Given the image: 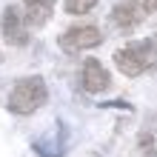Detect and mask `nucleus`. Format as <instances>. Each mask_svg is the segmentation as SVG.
<instances>
[{"label": "nucleus", "mask_w": 157, "mask_h": 157, "mask_svg": "<svg viewBox=\"0 0 157 157\" xmlns=\"http://www.w3.org/2000/svg\"><path fill=\"white\" fill-rule=\"evenodd\" d=\"M63 6H66L69 14H86V12H91L97 6V0H66Z\"/></svg>", "instance_id": "8"}, {"label": "nucleus", "mask_w": 157, "mask_h": 157, "mask_svg": "<svg viewBox=\"0 0 157 157\" xmlns=\"http://www.w3.org/2000/svg\"><path fill=\"white\" fill-rule=\"evenodd\" d=\"M3 37L9 46L29 43V20H26V12H20L17 6H6L3 12Z\"/></svg>", "instance_id": "4"}, {"label": "nucleus", "mask_w": 157, "mask_h": 157, "mask_svg": "<svg viewBox=\"0 0 157 157\" xmlns=\"http://www.w3.org/2000/svg\"><path fill=\"white\" fill-rule=\"evenodd\" d=\"M143 9H146V14H151L157 9V0H143Z\"/></svg>", "instance_id": "9"}, {"label": "nucleus", "mask_w": 157, "mask_h": 157, "mask_svg": "<svg viewBox=\"0 0 157 157\" xmlns=\"http://www.w3.org/2000/svg\"><path fill=\"white\" fill-rule=\"evenodd\" d=\"M143 17H146V9H143L140 0H123V3H117L112 9V23L117 26L120 32L137 29V26L143 23Z\"/></svg>", "instance_id": "6"}, {"label": "nucleus", "mask_w": 157, "mask_h": 157, "mask_svg": "<svg viewBox=\"0 0 157 157\" xmlns=\"http://www.w3.org/2000/svg\"><path fill=\"white\" fill-rule=\"evenodd\" d=\"M23 3H26V20H29V26H46L57 0H23Z\"/></svg>", "instance_id": "7"}, {"label": "nucleus", "mask_w": 157, "mask_h": 157, "mask_svg": "<svg viewBox=\"0 0 157 157\" xmlns=\"http://www.w3.org/2000/svg\"><path fill=\"white\" fill-rule=\"evenodd\" d=\"M154 63H157V37L132 40V43H126L123 49L114 52V66L123 71L126 77H140Z\"/></svg>", "instance_id": "1"}, {"label": "nucleus", "mask_w": 157, "mask_h": 157, "mask_svg": "<svg viewBox=\"0 0 157 157\" xmlns=\"http://www.w3.org/2000/svg\"><path fill=\"white\" fill-rule=\"evenodd\" d=\"M143 157H157V151H146V154H143Z\"/></svg>", "instance_id": "10"}, {"label": "nucleus", "mask_w": 157, "mask_h": 157, "mask_svg": "<svg viewBox=\"0 0 157 157\" xmlns=\"http://www.w3.org/2000/svg\"><path fill=\"white\" fill-rule=\"evenodd\" d=\"M60 43V49L66 52V54H77V52H86V49H94V46L103 43V32L97 29V26H71V29H66L57 37Z\"/></svg>", "instance_id": "3"}, {"label": "nucleus", "mask_w": 157, "mask_h": 157, "mask_svg": "<svg viewBox=\"0 0 157 157\" xmlns=\"http://www.w3.org/2000/svg\"><path fill=\"white\" fill-rule=\"evenodd\" d=\"M0 63H3V52H0Z\"/></svg>", "instance_id": "11"}, {"label": "nucleus", "mask_w": 157, "mask_h": 157, "mask_svg": "<svg viewBox=\"0 0 157 157\" xmlns=\"http://www.w3.org/2000/svg\"><path fill=\"white\" fill-rule=\"evenodd\" d=\"M49 100V89H46V80L32 75V77H20L14 83V89L9 91V112L12 114H34L40 106H46Z\"/></svg>", "instance_id": "2"}, {"label": "nucleus", "mask_w": 157, "mask_h": 157, "mask_svg": "<svg viewBox=\"0 0 157 157\" xmlns=\"http://www.w3.org/2000/svg\"><path fill=\"white\" fill-rule=\"evenodd\" d=\"M80 83H83V91H89V94H100V91H106L112 86V77H109L106 66L94 57H89L83 63V71H80Z\"/></svg>", "instance_id": "5"}]
</instances>
